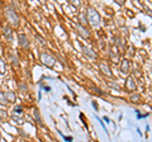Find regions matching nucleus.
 <instances>
[{"label":"nucleus","mask_w":152,"mask_h":142,"mask_svg":"<svg viewBox=\"0 0 152 142\" xmlns=\"http://www.w3.org/2000/svg\"><path fill=\"white\" fill-rule=\"evenodd\" d=\"M88 20L90 24L94 27L99 26V23H100V15H99V13L95 10V9L88 8Z\"/></svg>","instance_id":"f257e3e1"},{"label":"nucleus","mask_w":152,"mask_h":142,"mask_svg":"<svg viewBox=\"0 0 152 142\" xmlns=\"http://www.w3.org/2000/svg\"><path fill=\"white\" fill-rule=\"evenodd\" d=\"M5 15H7L8 22L10 23L13 27H18V26H19V17H18V14L15 13V10H14V9H12V8H7Z\"/></svg>","instance_id":"f03ea898"},{"label":"nucleus","mask_w":152,"mask_h":142,"mask_svg":"<svg viewBox=\"0 0 152 142\" xmlns=\"http://www.w3.org/2000/svg\"><path fill=\"white\" fill-rule=\"evenodd\" d=\"M41 62L46 65V66H48V67H52L55 64H56V60L52 57V56H50L47 52H41Z\"/></svg>","instance_id":"7ed1b4c3"},{"label":"nucleus","mask_w":152,"mask_h":142,"mask_svg":"<svg viewBox=\"0 0 152 142\" xmlns=\"http://www.w3.org/2000/svg\"><path fill=\"white\" fill-rule=\"evenodd\" d=\"M126 88L128 89V90H131V91H134L136 89H137V84L134 81V79H133L132 76H129L127 79V81H126Z\"/></svg>","instance_id":"20e7f679"},{"label":"nucleus","mask_w":152,"mask_h":142,"mask_svg":"<svg viewBox=\"0 0 152 142\" xmlns=\"http://www.w3.org/2000/svg\"><path fill=\"white\" fill-rule=\"evenodd\" d=\"M76 29L79 31V33L80 34H81L84 38H89L90 37V33H89V31L86 29V28H85L83 24H76Z\"/></svg>","instance_id":"39448f33"},{"label":"nucleus","mask_w":152,"mask_h":142,"mask_svg":"<svg viewBox=\"0 0 152 142\" xmlns=\"http://www.w3.org/2000/svg\"><path fill=\"white\" fill-rule=\"evenodd\" d=\"M99 69L100 71L104 74V75H108V76H112V71H110V67L105 64V62H100L99 64Z\"/></svg>","instance_id":"423d86ee"},{"label":"nucleus","mask_w":152,"mask_h":142,"mask_svg":"<svg viewBox=\"0 0 152 142\" xmlns=\"http://www.w3.org/2000/svg\"><path fill=\"white\" fill-rule=\"evenodd\" d=\"M19 45H20L22 47H28V46H29V42H28L27 36L23 34V33L19 34Z\"/></svg>","instance_id":"0eeeda50"},{"label":"nucleus","mask_w":152,"mask_h":142,"mask_svg":"<svg viewBox=\"0 0 152 142\" xmlns=\"http://www.w3.org/2000/svg\"><path fill=\"white\" fill-rule=\"evenodd\" d=\"M83 51H84V53L86 55V56H89L90 59H95V57H96V53H95V52L91 48H89V47L83 46Z\"/></svg>","instance_id":"6e6552de"},{"label":"nucleus","mask_w":152,"mask_h":142,"mask_svg":"<svg viewBox=\"0 0 152 142\" xmlns=\"http://www.w3.org/2000/svg\"><path fill=\"white\" fill-rule=\"evenodd\" d=\"M121 70H122V72L127 74L128 70H129V61H128V60H123L122 64H121Z\"/></svg>","instance_id":"1a4fd4ad"},{"label":"nucleus","mask_w":152,"mask_h":142,"mask_svg":"<svg viewBox=\"0 0 152 142\" xmlns=\"http://www.w3.org/2000/svg\"><path fill=\"white\" fill-rule=\"evenodd\" d=\"M4 36H5V38L12 41L13 40V33H12V29L9 27H5L4 28Z\"/></svg>","instance_id":"9d476101"},{"label":"nucleus","mask_w":152,"mask_h":142,"mask_svg":"<svg viewBox=\"0 0 152 142\" xmlns=\"http://www.w3.org/2000/svg\"><path fill=\"white\" fill-rule=\"evenodd\" d=\"M5 98H7L8 103H13V102H15V94L12 93V91L5 93Z\"/></svg>","instance_id":"9b49d317"},{"label":"nucleus","mask_w":152,"mask_h":142,"mask_svg":"<svg viewBox=\"0 0 152 142\" xmlns=\"http://www.w3.org/2000/svg\"><path fill=\"white\" fill-rule=\"evenodd\" d=\"M7 72V66L5 62L3 61V59H0V75H4Z\"/></svg>","instance_id":"f8f14e48"},{"label":"nucleus","mask_w":152,"mask_h":142,"mask_svg":"<svg viewBox=\"0 0 152 142\" xmlns=\"http://www.w3.org/2000/svg\"><path fill=\"white\" fill-rule=\"evenodd\" d=\"M12 118H13V121L14 122H17V124H23L24 123V121H23V118H20V117H18L15 113L14 114H12Z\"/></svg>","instance_id":"ddd939ff"},{"label":"nucleus","mask_w":152,"mask_h":142,"mask_svg":"<svg viewBox=\"0 0 152 142\" xmlns=\"http://www.w3.org/2000/svg\"><path fill=\"white\" fill-rule=\"evenodd\" d=\"M8 103L7 98H5V93L0 91V104H3V105H5V104Z\"/></svg>","instance_id":"4468645a"},{"label":"nucleus","mask_w":152,"mask_h":142,"mask_svg":"<svg viewBox=\"0 0 152 142\" xmlns=\"http://www.w3.org/2000/svg\"><path fill=\"white\" fill-rule=\"evenodd\" d=\"M33 116H34V118L37 119V122L38 123H41L42 121H41V117H39V113H38V111H34V113H33Z\"/></svg>","instance_id":"2eb2a0df"},{"label":"nucleus","mask_w":152,"mask_h":142,"mask_svg":"<svg viewBox=\"0 0 152 142\" xmlns=\"http://www.w3.org/2000/svg\"><path fill=\"white\" fill-rule=\"evenodd\" d=\"M79 19H80V22H81L83 24H85V23H86V19H85V18H84V13H80Z\"/></svg>","instance_id":"dca6fc26"},{"label":"nucleus","mask_w":152,"mask_h":142,"mask_svg":"<svg viewBox=\"0 0 152 142\" xmlns=\"http://www.w3.org/2000/svg\"><path fill=\"white\" fill-rule=\"evenodd\" d=\"M22 111H23V109H22V107H19V105H17L15 108H14V113L17 112V113H19V114H20V113H22Z\"/></svg>","instance_id":"f3484780"},{"label":"nucleus","mask_w":152,"mask_h":142,"mask_svg":"<svg viewBox=\"0 0 152 142\" xmlns=\"http://www.w3.org/2000/svg\"><path fill=\"white\" fill-rule=\"evenodd\" d=\"M0 118H7V112L0 109Z\"/></svg>","instance_id":"a211bd4d"},{"label":"nucleus","mask_w":152,"mask_h":142,"mask_svg":"<svg viewBox=\"0 0 152 142\" xmlns=\"http://www.w3.org/2000/svg\"><path fill=\"white\" fill-rule=\"evenodd\" d=\"M12 60H13V65H14V66H18V65H19V62H18V59H17V57H14V56H13Z\"/></svg>","instance_id":"6ab92c4d"},{"label":"nucleus","mask_w":152,"mask_h":142,"mask_svg":"<svg viewBox=\"0 0 152 142\" xmlns=\"http://www.w3.org/2000/svg\"><path fill=\"white\" fill-rule=\"evenodd\" d=\"M131 99H132L133 102H136V100H138V99H140V97L137 95V94H134V95H132V97H131Z\"/></svg>","instance_id":"aec40b11"},{"label":"nucleus","mask_w":152,"mask_h":142,"mask_svg":"<svg viewBox=\"0 0 152 142\" xmlns=\"http://www.w3.org/2000/svg\"><path fill=\"white\" fill-rule=\"evenodd\" d=\"M70 4H72V5H76V7H79V5H80V3H79V1H74V0H71Z\"/></svg>","instance_id":"412c9836"},{"label":"nucleus","mask_w":152,"mask_h":142,"mask_svg":"<svg viewBox=\"0 0 152 142\" xmlns=\"http://www.w3.org/2000/svg\"><path fill=\"white\" fill-rule=\"evenodd\" d=\"M37 40H39V41H41V43H46V41H45L43 38H42L41 36H37Z\"/></svg>","instance_id":"4be33fe9"},{"label":"nucleus","mask_w":152,"mask_h":142,"mask_svg":"<svg viewBox=\"0 0 152 142\" xmlns=\"http://www.w3.org/2000/svg\"><path fill=\"white\" fill-rule=\"evenodd\" d=\"M104 121H105V122H108V123L110 122V119H109V118H107V117H104Z\"/></svg>","instance_id":"5701e85b"},{"label":"nucleus","mask_w":152,"mask_h":142,"mask_svg":"<svg viewBox=\"0 0 152 142\" xmlns=\"http://www.w3.org/2000/svg\"><path fill=\"white\" fill-rule=\"evenodd\" d=\"M118 4H119V5H123L124 3H123V0H119V1H118Z\"/></svg>","instance_id":"b1692460"}]
</instances>
